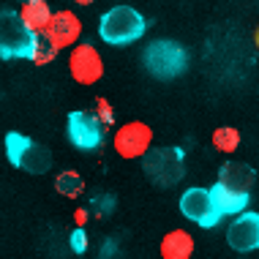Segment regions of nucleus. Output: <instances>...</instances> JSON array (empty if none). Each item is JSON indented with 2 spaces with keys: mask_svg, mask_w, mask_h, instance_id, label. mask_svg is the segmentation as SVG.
<instances>
[{
  "mask_svg": "<svg viewBox=\"0 0 259 259\" xmlns=\"http://www.w3.org/2000/svg\"><path fill=\"white\" fill-rule=\"evenodd\" d=\"M213 148L219 153H235L240 148V134H237V128H229V125L215 128L213 131Z\"/></svg>",
  "mask_w": 259,
  "mask_h": 259,
  "instance_id": "nucleus-17",
  "label": "nucleus"
},
{
  "mask_svg": "<svg viewBox=\"0 0 259 259\" xmlns=\"http://www.w3.org/2000/svg\"><path fill=\"white\" fill-rule=\"evenodd\" d=\"M71 251H76V254H85V251H88L85 229H74V232H71Z\"/></svg>",
  "mask_w": 259,
  "mask_h": 259,
  "instance_id": "nucleus-20",
  "label": "nucleus"
},
{
  "mask_svg": "<svg viewBox=\"0 0 259 259\" xmlns=\"http://www.w3.org/2000/svg\"><path fill=\"white\" fill-rule=\"evenodd\" d=\"M66 131H68V139L79 150H96L104 142V123L96 117V112H85V109L71 112Z\"/></svg>",
  "mask_w": 259,
  "mask_h": 259,
  "instance_id": "nucleus-6",
  "label": "nucleus"
},
{
  "mask_svg": "<svg viewBox=\"0 0 259 259\" xmlns=\"http://www.w3.org/2000/svg\"><path fill=\"white\" fill-rule=\"evenodd\" d=\"M180 213L186 215L188 221L199 224V227H215L224 215L219 213V207L213 205V199H210V191L207 188H188V191L180 197Z\"/></svg>",
  "mask_w": 259,
  "mask_h": 259,
  "instance_id": "nucleus-7",
  "label": "nucleus"
},
{
  "mask_svg": "<svg viewBox=\"0 0 259 259\" xmlns=\"http://www.w3.org/2000/svg\"><path fill=\"white\" fill-rule=\"evenodd\" d=\"M150 145H153V131H150V125L142 123V120H131V123H125V125H120V128L115 131L117 156H123L128 161L142 158Z\"/></svg>",
  "mask_w": 259,
  "mask_h": 259,
  "instance_id": "nucleus-8",
  "label": "nucleus"
},
{
  "mask_svg": "<svg viewBox=\"0 0 259 259\" xmlns=\"http://www.w3.org/2000/svg\"><path fill=\"white\" fill-rule=\"evenodd\" d=\"M210 191V199H213V205L219 207L221 215H237L240 210L248 207V191H240V188H232L227 183H215L213 188H207Z\"/></svg>",
  "mask_w": 259,
  "mask_h": 259,
  "instance_id": "nucleus-12",
  "label": "nucleus"
},
{
  "mask_svg": "<svg viewBox=\"0 0 259 259\" xmlns=\"http://www.w3.org/2000/svg\"><path fill=\"white\" fill-rule=\"evenodd\" d=\"M55 188H58V194H63V197L74 199L85 191V180H82L79 172H60L58 178H55Z\"/></svg>",
  "mask_w": 259,
  "mask_h": 259,
  "instance_id": "nucleus-16",
  "label": "nucleus"
},
{
  "mask_svg": "<svg viewBox=\"0 0 259 259\" xmlns=\"http://www.w3.org/2000/svg\"><path fill=\"white\" fill-rule=\"evenodd\" d=\"M33 38H36V33L27 30L19 11H9V9L0 11V58L3 60L30 58Z\"/></svg>",
  "mask_w": 259,
  "mask_h": 259,
  "instance_id": "nucleus-5",
  "label": "nucleus"
},
{
  "mask_svg": "<svg viewBox=\"0 0 259 259\" xmlns=\"http://www.w3.org/2000/svg\"><path fill=\"white\" fill-rule=\"evenodd\" d=\"M19 17H22V22L27 25V30L44 33V27L50 25V19H52V11H50V3H47V0H25Z\"/></svg>",
  "mask_w": 259,
  "mask_h": 259,
  "instance_id": "nucleus-14",
  "label": "nucleus"
},
{
  "mask_svg": "<svg viewBox=\"0 0 259 259\" xmlns=\"http://www.w3.org/2000/svg\"><path fill=\"white\" fill-rule=\"evenodd\" d=\"M142 60H145V68L156 76V79H175L186 71V63H188V55L186 50L178 44V41H169V38H158L148 44V50L142 52Z\"/></svg>",
  "mask_w": 259,
  "mask_h": 259,
  "instance_id": "nucleus-3",
  "label": "nucleus"
},
{
  "mask_svg": "<svg viewBox=\"0 0 259 259\" xmlns=\"http://www.w3.org/2000/svg\"><path fill=\"white\" fill-rule=\"evenodd\" d=\"M68 68L79 85H96L104 76V60L93 44H79L68 55Z\"/></svg>",
  "mask_w": 259,
  "mask_h": 259,
  "instance_id": "nucleus-9",
  "label": "nucleus"
},
{
  "mask_svg": "<svg viewBox=\"0 0 259 259\" xmlns=\"http://www.w3.org/2000/svg\"><path fill=\"white\" fill-rule=\"evenodd\" d=\"M93 112H96V117H99L104 125H107V123H115V112L109 109L107 99H99V101H96V109H93Z\"/></svg>",
  "mask_w": 259,
  "mask_h": 259,
  "instance_id": "nucleus-19",
  "label": "nucleus"
},
{
  "mask_svg": "<svg viewBox=\"0 0 259 259\" xmlns=\"http://www.w3.org/2000/svg\"><path fill=\"white\" fill-rule=\"evenodd\" d=\"M74 3H79V6H90L93 0H74Z\"/></svg>",
  "mask_w": 259,
  "mask_h": 259,
  "instance_id": "nucleus-21",
  "label": "nucleus"
},
{
  "mask_svg": "<svg viewBox=\"0 0 259 259\" xmlns=\"http://www.w3.org/2000/svg\"><path fill=\"white\" fill-rule=\"evenodd\" d=\"M145 17L131 6H115V9L104 11V17L99 19V36L112 47H125L134 44L137 38L145 36Z\"/></svg>",
  "mask_w": 259,
  "mask_h": 259,
  "instance_id": "nucleus-1",
  "label": "nucleus"
},
{
  "mask_svg": "<svg viewBox=\"0 0 259 259\" xmlns=\"http://www.w3.org/2000/svg\"><path fill=\"white\" fill-rule=\"evenodd\" d=\"M219 180L232 188H240V191H248L251 186H254L256 180V172L251 169V166L240 164V161H232V164H224L221 172H219Z\"/></svg>",
  "mask_w": 259,
  "mask_h": 259,
  "instance_id": "nucleus-15",
  "label": "nucleus"
},
{
  "mask_svg": "<svg viewBox=\"0 0 259 259\" xmlns=\"http://www.w3.org/2000/svg\"><path fill=\"white\" fill-rule=\"evenodd\" d=\"M44 36L50 38V44L55 50H66V47H74L79 41L82 22L71 11H58V14H52L50 25L44 27Z\"/></svg>",
  "mask_w": 259,
  "mask_h": 259,
  "instance_id": "nucleus-11",
  "label": "nucleus"
},
{
  "mask_svg": "<svg viewBox=\"0 0 259 259\" xmlns=\"http://www.w3.org/2000/svg\"><path fill=\"white\" fill-rule=\"evenodd\" d=\"M55 47L50 44V38L44 36V33H36V38H33V50H30V60L36 63V66H47V63L55 60Z\"/></svg>",
  "mask_w": 259,
  "mask_h": 259,
  "instance_id": "nucleus-18",
  "label": "nucleus"
},
{
  "mask_svg": "<svg viewBox=\"0 0 259 259\" xmlns=\"http://www.w3.org/2000/svg\"><path fill=\"white\" fill-rule=\"evenodd\" d=\"M183 150L180 148H148L142 156L145 178L158 188H172L180 183L186 166H183Z\"/></svg>",
  "mask_w": 259,
  "mask_h": 259,
  "instance_id": "nucleus-2",
  "label": "nucleus"
},
{
  "mask_svg": "<svg viewBox=\"0 0 259 259\" xmlns=\"http://www.w3.org/2000/svg\"><path fill=\"white\" fill-rule=\"evenodd\" d=\"M256 44H259V33H256Z\"/></svg>",
  "mask_w": 259,
  "mask_h": 259,
  "instance_id": "nucleus-22",
  "label": "nucleus"
},
{
  "mask_svg": "<svg viewBox=\"0 0 259 259\" xmlns=\"http://www.w3.org/2000/svg\"><path fill=\"white\" fill-rule=\"evenodd\" d=\"M194 254V237L183 232V229H175V232L164 235L161 240V256L164 259H188Z\"/></svg>",
  "mask_w": 259,
  "mask_h": 259,
  "instance_id": "nucleus-13",
  "label": "nucleus"
},
{
  "mask_svg": "<svg viewBox=\"0 0 259 259\" xmlns=\"http://www.w3.org/2000/svg\"><path fill=\"white\" fill-rule=\"evenodd\" d=\"M227 243H229V248L240 251V254L259 251V213L240 210L237 219L227 229Z\"/></svg>",
  "mask_w": 259,
  "mask_h": 259,
  "instance_id": "nucleus-10",
  "label": "nucleus"
},
{
  "mask_svg": "<svg viewBox=\"0 0 259 259\" xmlns=\"http://www.w3.org/2000/svg\"><path fill=\"white\" fill-rule=\"evenodd\" d=\"M6 158L17 169H25L30 175H44L52 166V153L44 145L33 142L30 137L19 134V131H9L6 134Z\"/></svg>",
  "mask_w": 259,
  "mask_h": 259,
  "instance_id": "nucleus-4",
  "label": "nucleus"
}]
</instances>
